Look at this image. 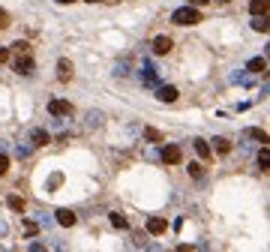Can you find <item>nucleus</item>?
Returning a JSON list of instances; mask_svg holds the SVG:
<instances>
[{
    "mask_svg": "<svg viewBox=\"0 0 270 252\" xmlns=\"http://www.w3.org/2000/svg\"><path fill=\"white\" fill-rule=\"evenodd\" d=\"M192 147H195V153L201 156V159H210V156H213V150H210V144H207L204 138H192Z\"/></svg>",
    "mask_w": 270,
    "mask_h": 252,
    "instance_id": "nucleus-9",
    "label": "nucleus"
},
{
    "mask_svg": "<svg viewBox=\"0 0 270 252\" xmlns=\"http://www.w3.org/2000/svg\"><path fill=\"white\" fill-rule=\"evenodd\" d=\"M6 171H9V159H6L3 153H0V177H3Z\"/></svg>",
    "mask_w": 270,
    "mask_h": 252,
    "instance_id": "nucleus-26",
    "label": "nucleus"
},
{
    "mask_svg": "<svg viewBox=\"0 0 270 252\" xmlns=\"http://www.w3.org/2000/svg\"><path fill=\"white\" fill-rule=\"evenodd\" d=\"M3 27H9V12L0 9V30H3Z\"/></svg>",
    "mask_w": 270,
    "mask_h": 252,
    "instance_id": "nucleus-27",
    "label": "nucleus"
},
{
    "mask_svg": "<svg viewBox=\"0 0 270 252\" xmlns=\"http://www.w3.org/2000/svg\"><path fill=\"white\" fill-rule=\"evenodd\" d=\"M171 39H168V36H156V39H153V54H168L171 51Z\"/></svg>",
    "mask_w": 270,
    "mask_h": 252,
    "instance_id": "nucleus-10",
    "label": "nucleus"
},
{
    "mask_svg": "<svg viewBox=\"0 0 270 252\" xmlns=\"http://www.w3.org/2000/svg\"><path fill=\"white\" fill-rule=\"evenodd\" d=\"M48 141H51V135H48L45 129H39V126H36V129H30V147H45Z\"/></svg>",
    "mask_w": 270,
    "mask_h": 252,
    "instance_id": "nucleus-6",
    "label": "nucleus"
},
{
    "mask_svg": "<svg viewBox=\"0 0 270 252\" xmlns=\"http://www.w3.org/2000/svg\"><path fill=\"white\" fill-rule=\"evenodd\" d=\"M246 69L249 72H267V57H252Z\"/></svg>",
    "mask_w": 270,
    "mask_h": 252,
    "instance_id": "nucleus-16",
    "label": "nucleus"
},
{
    "mask_svg": "<svg viewBox=\"0 0 270 252\" xmlns=\"http://www.w3.org/2000/svg\"><path fill=\"white\" fill-rule=\"evenodd\" d=\"M90 3H93V0H90ZM96 3H117V0H96Z\"/></svg>",
    "mask_w": 270,
    "mask_h": 252,
    "instance_id": "nucleus-31",
    "label": "nucleus"
},
{
    "mask_svg": "<svg viewBox=\"0 0 270 252\" xmlns=\"http://www.w3.org/2000/svg\"><path fill=\"white\" fill-rule=\"evenodd\" d=\"M24 234H27V237H30V234H36V225L33 222H24Z\"/></svg>",
    "mask_w": 270,
    "mask_h": 252,
    "instance_id": "nucleus-28",
    "label": "nucleus"
},
{
    "mask_svg": "<svg viewBox=\"0 0 270 252\" xmlns=\"http://www.w3.org/2000/svg\"><path fill=\"white\" fill-rule=\"evenodd\" d=\"M246 135H249V138H255V141H261V144H267V132H264V129H249Z\"/></svg>",
    "mask_w": 270,
    "mask_h": 252,
    "instance_id": "nucleus-23",
    "label": "nucleus"
},
{
    "mask_svg": "<svg viewBox=\"0 0 270 252\" xmlns=\"http://www.w3.org/2000/svg\"><path fill=\"white\" fill-rule=\"evenodd\" d=\"M6 60H9V51H6V48H0V63H6Z\"/></svg>",
    "mask_w": 270,
    "mask_h": 252,
    "instance_id": "nucleus-29",
    "label": "nucleus"
},
{
    "mask_svg": "<svg viewBox=\"0 0 270 252\" xmlns=\"http://www.w3.org/2000/svg\"><path fill=\"white\" fill-rule=\"evenodd\" d=\"M171 21L177 27H192V24H201V12H198L195 6H180V9H174Z\"/></svg>",
    "mask_w": 270,
    "mask_h": 252,
    "instance_id": "nucleus-1",
    "label": "nucleus"
},
{
    "mask_svg": "<svg viewBox=\"0 0 270 252\" xmlns=\"http://www.w3.org/2000/svg\"><path fill=\"white\" fill-rule=\"evenodd\" d=\"M258 165H261V171H267V165H270V150L267 147H261V153H258Z\"/></svg>",
    "mask_w": 270,
    "mask_h": 252,
    "instance_id": "nucleus-20",
    "label": "nucleus"
},
{
    "mask_svg": "<svg viewBox=\"0 0 270 252\" xmlns=\"http://www.w3.org/2000/svg\"><path fill=\"white\" fill-rule=\"evenodd\" d=\"M12 51H15V54H30V42H24V39H18V42L12 45Z\"/></svg>",
    "mask_w": 270,
    "mask_h": 252,
    "instance_id": "nucleus-22",
    "label": "nucleus"
},
{
    "mask_svg": "<svg viewBox=\"0 0 270 252\" xmlns=\"http://www.w3.org/2000/svg\"><path fill=\"white\" fill-rule=\"evenodd\" d=\"M267 0H249V12L252 15H267Z\"/></svg>",
    "mask_w": 270,
    "mask_h": 252,
    "instance_id": "nucleus-14",
    "label": "nucleus"
},
{
    "mask_svg": "<svg viewBox=\"0 0 270 252\" xmlns=\"http://www.w3.org/2000/svg\"><path fill=\"white\" fill-rule=\"evenodd\" d=\"M156 99H159V102H174V99H177V87H171V84L159 87V90H156Z\"/></svg>",
    "mask_w": 270,
    "mask_h": 252,
    "instance_id": "nucleus-8",
    "label": "nucleus"
},
{
    "mask_svg": "<svg viewBox=\"0 0 270 252\" xmlns=\"http://www.w3.org/2000/svg\"><path fill=\"white\" fill-rule=\"evenodd\" d=\"M144 138H147V141H153V144H159V141H165V135H162L159 129H153V126H147V129H144Z\"/></svg>",
    "mask_w": 270,
    "mask_h": 252,
    "instance_id": "nucleus-19",
    "label": "nucleus"
},
{
    "mask_svg": "<svg viewBox=\"0 0 270 252\" xmlns=\"http://www.w3.org/2000/svg\"><path fill=\"white\" fill-rule=\"evenodd\" d=\"M165 228H168V222L162 219V216H150L147 219V231L150 234H165Z\"/></svg>",
    "mask_w": 270,
    "mask_h": 252,
    "instance_id": "nucleus-7",
    "label": "nucleus"
},
{
    "mask_svg": "<svg viewBox=\"0 0 270 252\" xmlns=\"http://www.w3.org/2000/svg\"><path fill=\"white\" fill-rule=\"evenodd\" d=\"M213 150H216V153H222V156H225V153H231V141H228V138H213Z\"/></svg>",
    "mask_w": 270,
    "mask_h": 252,
    "instance_id": "nucleus-15",
    "label": "nucleus"
},
{
    "mask_svg": "<svg viewBox=\"0 0 270 252\" xmlns=\"http://www.w3.org/2000/svg\"><path fill=\"white\" fill-rule=\"evenodd\" d=\"M192 6H204V3H210V0H189Z\"/></svg>",
    "mask_w": 270,
    "mask_h": 252,
    "instance_id": "nucleus-30",
    "label": "nucleus"
},
{
    "mask_svg": "<svg viewBox=\"0 0 270 252\" xmlns=\"http://www.w3.org/2000/svg\"><path fill=\"white\" fill-rule=\"evenodd\" d=\"M54 219H57V225H63V228H72L78 222V216L72 213V210H66V207H60L57 213H54Z\"/></svg>",
    "mask_w": 270,
    "mask_h": 252,
    "instance_id": "nucleus-5",
    "label": "nucleus"
},
{
    "mask_svg": "<svg viewBox=\"0 0 270 252\" xmlns=\"http://www.w3.org/2000/svg\"><path fill=\"white\" fill-rule=\"evenodd\" d=\"M30 153H33V147H30V144H18V147H15V156H18V159H27Z\"/></svg>",
    "mask_w": 270,
    "mask_h": 252,
    "instance_id": "nucleus-21",
    "label": "nucleus"
},
{
    "mask_svg": "<svg viewBox=\"0 0 270 252\" xmlns=\"http://www.w3.org/2000/svg\"><path fill=\"white\" fill-rule=\"evenodd\" d=\"M162 159H165V165H177V162L183 159V150H180L177 144H165V147H162Z\"/></svg>",
    "mask_w": 270,
    "mask_h": 252,
    "instance_id": "nucleus-4",
    "label": "nucleus"
},
{
    "mask_svg": "<svg viewBox=\"0 0 270 252\" xmlns=\"http://www.w3.org/2000/svg\"><path fill=\"white\" fill-rule=\"evenodd\" d=\"M57 78H60V81H69V78H72V63H69L66 57L57 60Z\"/></svg>",
    "mask_w": 270,
    "mask_h": 252,
    "instance_id": "nucleus-12",
    "label": "nucleus"
},
{
    "mask_svg": "<svg viewBox=\"0 0 270 252\" xmlns=\"http://www.w3.org/2000/svg\"><path fill=\"white\" fill-rule=\"evenodd\" d=\"M117 75H129V60H126V57L117 63Z\"/></svg>",
    "mask_w": 270,
    "mask_h": 252,
    "instance_id": "nucleus-25",
    "label": "nucleus"
},
{
    "mask_svg": "<svg viewBox=\"0 0 270 252\" xmlns=\"http://www.w3.org/2000/svg\"><path fill=\"white\" fill-rule=\"evenodd\" d=\"M252 30L267 33V15H252Z\"/></svg>",
    "mask_w": 270,
    "mask_h": 252,
    "instance_id": "nucleus-18",
    "label": "nucleus"
},
{
    "mask_svg": "<svg viewBox=\"0 0 270 252\" xmlns=\"http://www.w3.org/2000/svg\"><path fill=\"white\" fill-rule=\"evenodd\" d=\"M33 69H36V63H33L30 54H15V72L18 75H33Z\"/></svg>",
    "mask_w": 270,
    "mask_h": 252,
    "instance_id": "nucleus-2",
    "label": "nucleus"
},
{
    "mask_svg": "<svg viewBox=\"0 0 270 252\" xmlns=\"http://www.w3.org/2000/svg\"><path fill=\"white\" fill-rule=\"evenodd\" d=\"M108 219H111V225H114V228H120V231H126V228H129V219H126L123 213H111Z\"/></svg>",
    "mask_w": 270,
    "mask_h": 252,
    "instance_id": "nucleus-17",
    "label": "nucleus"
},
{
    "mask_svg": "<svg viewBox=\"0 0 270 252\" xmlns=\"http://www.w3.org/2000/svg\"><path fill=\"white\" fill-rule=\"evenodd\" d=\"M48 114H51V117H69V114H72V105H69L66 99H51V102H48Z\"/></svg>",
    "mask_w": 270,
    "mask_h": 252,
    "instance_id": "nucleus-3",
    "label": "nucleus"
},
{
    "mask_svg": "<svg viewBox=\"0 0 270 252\" xmlns=\"http://www.w3.org/2000/svg\"><path fill=\"white\" fill-rule=\"evenodd\" d=\"M6 204H9V210H12V213H24V207H27L21 195H9V198H6Z\"/></svg>",
    "mask_w": 270,
    "mask_h": 252,
    "instance_id": "nucleus-13",
    "label": "nucleus"
},
{
    "mask_svg": "<svg viewBox=\"0 0 270 252\" xmlns=\"http://www.w3.org/2000/svg\"><path fill=\"white\" fill-rule=\"evenodd\" d=\"M216 3H231V0H216Z\"/></svg>",
    "mask_w": 270,
    "mask_h": 252,
    "instance_id": "nucleus-33",
    "label": "nucleus"
},
{
    "mask_svg": "<svg viewBox=\"0 0 270 252\" xmlns=\"http://www.w3.org/2000/svg\"><path fill=\"white\" fill-rule=\"evenodd\" d=\"M57 3H63V6H66V3H75V0H57Z\"/></svg>",
    "mask_w": 270,
    "mask_h": 252,
    "instance_id": "nucleus-32",
    "label": "nucleus"
},
{
    "mask_svg": "<svg viewBox=\"0 0 270 252\" xmlns=\"http://www.w3.org/2000/svg\"><path fill=\"white\" fill-rule=\"evenodd\" d=\"M189 174H192V177H201V174H204V165H198V162H189Z\"/></svg>",
    "mask_w": 270,
    "mask_h": 252,
    "instance_id": "nucleus-24",
    "label": "nucleus"
},
{
    "mask_svg": "<svg viewBox=\"0 0 270 252\" xmlns=\"http://www.w3.org/2000/svg\"><path fill=\"white\" fill-rule=\"evenodd\" d=\"M102 120H105V114H102V111H87V117H84V126H87V129H99V126H102Z\"/></svg>",
    "mask_w": 270,
    "mask_h": 252,
    "instance_id": "nucleus-11",
    "label": "nucleus"
}]
</instances>
